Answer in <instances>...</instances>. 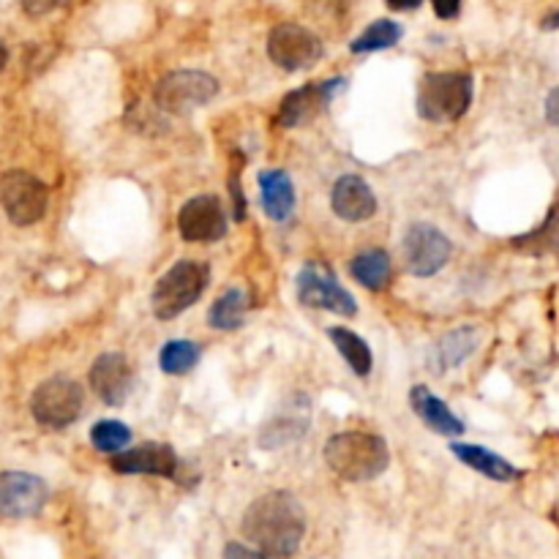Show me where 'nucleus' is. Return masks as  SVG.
<instances>
[{
	"label": "nucleus",
	"mask_w": 559,
	"mask_h": 559,
	"mask_svg": "<svg viewBox=\"0 0 559 559\" xmlns=\"http://www.w3.org/2000/svg\"><path fill=\"white\" fill-rule=\"evenodd\" d=\"M259 194H263V208L268 214V219L287 221L295 214V183H292L290 172H259Z\"/></svg>",
	"instance_id": "19"
},
{
	"label": "nucleus",
	"mask_w": 559,
	"mask_h": 559,
	"mask_svg": "<svg viewBox=\"0 0 559 559\" xmlns=\"http://www.w3.org/2000/svg\"><path fill=\"white\" fill-rule=\"evenodd\" d=\"M297 301L308 308H323V312H333L339 317L357 314L355 297L336 281L328 265L319 263L303 265V270L297 274Z\"/></svg>",
	"instance_id": "9"
},
{
	"label": "nucleus",
	"mask_w": 559,
	"mask_h": 559,
	"mask_svg": "<svg viewBox=\"0 0 559 559\" xmlns=\"http://www.w3.org/2000/svg\"><path fill=\"white\" fill-rule=\"evenodd\" d=\"M475 80L466 72H432L417 85V116L428 123H455L466 116Z\"/></svg>",
	"instance_id": "3"
},
{
	"label": "nucleus",
	"mask_w": 559,
	"mask_h": 559,
	"mask_svg": "<svg viewBox=\"0 0 559 559\" xmlns=\"http://www.w3.org/2000/svg\"><path fill=\"white\" fill-rule=\"evenodd\" d=\"M540 28H543V31H557V28H559V12L548 14V17L540 23Z\"/></svg>",
	"instance_id": "33"
},
{
	"label": "nucleus",
	"mask_w": 559,
	"mask_h": 559,
	"mask_svg": "<svg viewBox=\"0 0 559 559\" xmlns=\"http://www.w3.org/2000/svg\"><path fill=\"white\" fill-rule=\"evenodd\" d=\"M330 208L341 221L361 224L377 214V197L361 175H341L330 192Z\"/></svg>",
	"instance_id": "17"
},
{
	"label": "nucleus",
	"mask_w": 559,
	"mask_h": 559,
	"mask_svg": "<svg viewBox=\"0 0 559 559\" xmlns=\"http://www.w3.org/2000/svg\"><path fill=\"white\" fill-rule=\"evenodd\" d=\"M325 45L314 31L295 23H281L268 36V56L284 72H308L323 61Z\"/></svg>",
	"instance_id": "7"
},
{
	"label": "nucleus",
	"mask_w": 559,
	"mask_h": 559,
	"mask_svg": "<svg viewBox=\"0 0 559 559\" xmlns=\"http://www.w3.org/2000/svg\"><path fill=\"white\" fill-rule=\"evenodd\" d=\"M450 254H453V243L448 241L442 230L426 224V221H417L406 230L404 235V257L406 268L417 279H432L439 270L448 265Z\"/></svg>",
	"instance_id": "10"
},
{
	"label": "nucleus",
	"mask_w": 559,
	"mask_h": 559,
	"mask_svg": "<svg viewBox=\"0 0 559 559\" xmlns=\"http://www.w3.org/2000/svg\"><path fill=\"white\" fill-rule=\"evenodd\" d=\"M404 36V28H401L396 20H377V23L368 25L361 36L350 45V50L355 56H366V52H382L396 47Z\"/></svg>",
	"instance_id": "25"
},
{
	"label": "nucleus",
	"mask_w": 559,
	"mask_h": 559,
	"mask_svg": "<svg viewBox=\"0 0 559 559\" xmlns=\"http://www.w3.org/2000/svg\"><path fill=\"white\" fill-rule=\"evenodd\" d=\"M350 274L352 279L357 281L361 287L372 292H382L385 287L390 284V257L385 248H368V252H361L355 259L350 263Z\"/></svg>",
	"instance_id": "21"
},
{
	"label": "nucleus",
	"mask_w": 559,
	"mask_h": 559,
	"mask_svg": "<svg viewBox=\"0 0 559 559\" xmlns=\"http://www.w3.org/2000/svg\"><path fill=\"white\" fill-rule=\"evenodd\" d=\"M88 382L107 406H123L134 390V368L121 352H105L90 366Z\"/></svg>",
	"instance_id": "14"
},
{
	"label": "nucleus",
	"mask_w": 559,
	"mask_h": 559,
	"mask_svg": "<svg viewBox=\"0 0 559 559\" xmlns=\"http://www.w3.org/2000/svg\"><path fill=\"white\" fill-rule=\"evenodd\" d=\"M227 214L221 208V199L214 194H199L192 197L178 214V230L183 241L192 243H214L227 235Z\"/></svg>",
	"instance_id": "13"
},
{
	"label": "nucleus",
	"mask_w": 559,
	"mask_h": 559,
	"mask_svg": "<svg viewBox=\"0 0 559 559\" xmlns=\"http://www.w3.org/2000/svg\"><path fill=\"white\" fill-rule=\"evenodd\" d=\"M112 470L118 475H156V477H175L178 475V453L172 445L165 442H145L137 448H123L112 453Z\"/></svg>",
	"instance_id": "15"
},
{
	"label": "nucleus",
	"mask_w": 559,
	"mask_h": 559,
	"mask_svg": "<svg viewBox=\"0 0 559 559\" xmlns=\"http://www.w3.org/2000/svg\"><path fill=\"white\" fill-rule=\"evenodd\" d=\"M208 265L197 263V259H181V263L172 265L156 281L154 295H150V308H154L156 317L161 323L181 317L186 308H192L203 297L205 287H208Z\"/></svg>",
	"instance_id": "4"
},
{
	"label": "nucleus",
	"mask_w": 559,
	"mask_h": 559,
	"mask_svg": "<svg viewBox=\"0 0 559 559\" xmlns=\"http://www.w3.org/2000/svg\"><path fill=\"white\" fill-rule=\"evenodd\" d=\"M546 121L559 129V88H554L546 99Z\"/></svg>",
	"instance_id": "30"
},
{
	"label": "nucleus",
	"mask_w": 559,
	"mask_h": 559,
	"mask_svg": "<svg viewBox=\"0 0 559 559\" xmlns=\"http://www.w3.org/2000/svg\"><path fill=\"white\" fill-rule=\"evenodd\" d=\"M246 312H248L246 292L232 287V290L221 292V295L214 301V306H210L208 312V325L216 330H235L246 323Z\"/></svg>",
	"instance_id": "24"
},
{
	"label": "nucleus",
	"mask_w": 559,
	"mask_h": 559,
	"mask_svg": "<svg viewBox=\"0 0 559 559\" xmlns=\"http://www.w3.org/2000/svg\"><path fill=\"white\" fill-rule=\"evenodd\" d=\"M7 63H9V50H7V45L0 41V72L7 69Z\"/></svg>",
	"instance_id": "34"
},
{
	"label": "nucleus",
	"mask_w": 559,
	"mask_h": 559,
	"mask_svg": "<svg viewBox=\"0 0 559 559\" xmlns=\"http://www.w3.org/2000/svg\"><path fill=\"white\" fill-rule=\"evenodd\" d=\"M199 357H203V350H199V344H194L189 339L167 341L159 352L161 372L172 374V377H183V374L192 372L199 363Z\"/></svg>",
	"instance_id": "26"
},
{
	"label": "nucleus",
	"mask_w": 559,
	"mask_h": 559,
	"mask_svg": "<svg viewBox=\"0 0 559 559\" xmlns=\"http://www.w3.org/2000/svg\"><path fill=\"white\" fill-rule=\"evenodd\" d=\"M344 88L347 77H330L325 80V83H308L303 85V88L290 90V94L281 99L279 112H276V123H279L281 129H295L314 121L319 112L328 110V105L336 99V94Z\"/></svg>",
	"instance_id": "12"
},
{
	"label": "nucleus",
	"mask_w": 559,
	"mask_h": 559,
	"mask_svg": "<svg viewBox=\"0 0 559 559\" xmlns=\"http://www.w3.org/2000/svg\"><path fill=\"white\" fill-rule=\"evenodd\" d=\"M328 339L333 341L336 350L341 352V357L347 361V366L355 372V377L366 379L374 368V355L372 347L350 328H328Z\"/></svg>",
	"instance_id": "23"
},
{
	"label": "nucleus",
	"mask_w": 559,
	"mask_h": 559,
	"mask_svg": "<svg viewBox=\"0 0 559 559\" xmlns=\"http://www.w3.org/2000/svg\"><path fill=\"white\" fill-rule=\"evenodd\" d=\"M219 94V80L197 69H178L165 74L154 88V101L170 116H192Z\"/></svg>",
	"instance_id": "6"
},
{
	"label": "nucleus",
	"mask_w": 559,
	"mask_h": 559,
	"mask_svg": "<svg viewBox=\"0 0 559 559\" xmlns=\"http://www.w3.org/2000/svg\"><path fill=\"white\" fill-rule=\"evenodd\" d=\"M243 535L263 557H292L306 535V510L290 491H268L243 513Z\"/></svg>",
	"instance_id": "1"
},
{
	"label": "nucleus",
	"mask_w": 559,
	"mask_h": 559,
	"mask_svg": "<svg viewBox=\"0 0 559 559\" xmlns=\"http://www.w3.org/2000/svg\"><path fill=\"white\" fill-rule=\"evenodd\" d=\"M325 461L341 481L366 483L388 470L390 448L379 434L341 432L325 442Z\"/></svg>",
	"instance_id": "2"
},
{
	"label": "nucleus",
	"mask_w": 559,
	"mask_h": 559,
	"mask_svg": "<svg viewBox=\"0 0 559 559\" xmlns=\"http://www.w3.org/2000/svg\"><path fill=\"white\" fill-rule=\"evenodd\" d=\"M72 0H23V12L28 14V17H47V14H52L56 9H63L69 7Z\"/></svg>",
	"instance_id": "28"
},
{
	"label": "nucleus",
	"mask_w": 559,
	"mask_h": 559,
	"mask_svg": "<svg viewBox=\"0 0 559 559\" xmlns=\"http://www.w3.org/2000/svg\"><path fill=\"white\" fill-rule=\"evenodd\" d=\"M308 412H312V404H308L306 396H290V399L276 410V415L263 426V432H259V445H263L265 450H276L284 448V445L297 442V439L308 432Z\"/></svg>",
	"instance_id": "16"
},
{
	"label": "nucleus",
	"mask_w": 559,
	"mask_h": 559,
	"mask_svg": "<svg viewBox=\"0 0 559 559\" xmlns=\"http://www.w3.org/2000/svg\"><path fill=\"white\" fill-rule=\"evenodd\" d=\"M224 557H263L259 554V548L254 546H243V543H230V546H224Z\"/></svg>",
	"instance_id": "31"
},
{
	"label": "nucleus",
	"mask_w": 559,
	"mask_h": 559,
	"mask_svg": "<svg viewBox=\"0 0 559 559\" xmlns=\"http://www.w3.org/2000/svg\"><path fill=\"white\" fill-rule=\"evenodd\" d=\"M450 450H453V455L461 461V464L472 466V470L481 472V475H486V477H491V481L510 483V481H515V477L521 475V472L515 470L510 461H505L502 455L491 453L488 448H481V445L453 442V445H450Z\"/></svg>",
	"instance_id": "20"
},
{
	"label": "nucleus",
	"mask_w": 559,
	"mask_h": 559,
	"mask_svg": "<svg viewBox=\"0 0 559 559\" xmlns=\"http://www.w3.org/2000/svg\"><path fill=\"white\" fill-rule=\"evenodd\" d=\"M477 347V330L475 328H455L445 333L442 339L434 344V366L437 372L445 368H455L475 352Z\"/></svg>",
	"instance_id": "22"
},
{
	"label": "nucleus",
	"mask_w": 559,
	"mask_h": 559,
	"mask_svg": "<svg viewBox=\"0 0 559 559\" xmlns=\"http://www.w3.org/2000/svg\"><path fill=\"white\" fill-rule=\"evenodd\" d=\"M90 442L101 453H118L132 442V428L121 421H99L90 428Z\"/></svg>",
	"instance_id": "27"
},
{
	"label": "nucleus",
	"mask_w": 559,
	"mask_h": 559,
	"mask_svg": "<svg viewBox=\"0 0 559 559\" xmlns=\"http://www.w3.org/2000/svg\"><path fill=\"white\" fill-rule=\"evenodd\" d=\"M50 486L39 475L20 470L0 472V515L7 519H34L45 510Z\"/></svg>",
	"instance_id": "11"
},
{
	"label": "nucleus",
	"mask_w": 559,
	"mask_h": 559,
	"mask_svg": "<svg viewBox=\"0 0 559 559\" xmlns=\"http://www.w3.org/2000/svg\"><path fill=\"white\" fill-rule=\"evenodd\" d=\"M432 7L439 20H453L461 12V0H432Z\"/></svg>",
	"instance_id": "29"
},
{
	"label": "nucleus",
	"mask_w": 559,
	"mask_h": 559,
	"mask_svg": "<svg viewBox=\"0 0 559 559\" xmlns=\"http://www.w3.org/2000/svg\"><path fill=\"white\" fill-rule=\"evenodd\" d=\"M410 404H412V412H415V415L421 417L434 434H442V437H459V434L466 432L464 421L455 417L453 412H450V406L445 404L437 393H432L426 385H415V388L410 390Z\"/></svg>",
	"instance_id": "18"
},
{
	"label": "nucleus",
	"mask_w": 559,
	"mask_h": 559,
	"mask_svg": "<svg viewBox=\"0 0 559 559\" xmlns=\"http://www.w3.org/2000/svg\"><path fill=\"white\" fill-rule=\"evenodd\" d=\"M85 393L83 385L72 377H50L31 396V412L36 423L50 432H63L83 417Z\"/></svg>",
	"instance_id": "5"
},
{
	"label": "nucleus",
	"mask_w": 559,
	"mask_h": 559,
	"mask_svg": "<svg viewBox=\"0 0 559 559\" xmlns=\"http://www.w3.org/2000/svg\"><path fill=\"white\" fill-rule=\"evenodd\" d=\"M385 3L393 12H415V9L423 7V0H385Z\"/></svg>",
	"instance_id": "32"
},
{
	"label": "nucleus",
	"mask_w": 559,
	"mask_h": 559,
	"mask_svg": "<svg viewBox=\"0 0 559 559\" xmlns=\"http://www.w3.org/2000/svg\"><path fill=\"white\" fill-rule=\"evenodd\" d=\"M0 203L12 224L31 227L45 219L47 205H50V189L31 172L12 170L0 178Z\"/></svg>",
	"instance_id": "8"
}]
</instances>
